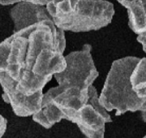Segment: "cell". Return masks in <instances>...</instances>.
<instances>
[{"label":"cell","mask_w":146,"mask_h":138,"mask_svg":"<svg viewBox=\"0 0 146 138\" xmlns=\"http://www.w3.org/2000/svg\"><path fill=\"white\" fill-rule=\"evenodd\" d=\"M143 138H146V136H145V137H143Z\"/></svg>","instance_id":"18"},{"label":"cell","mask_w":146,"mask_h":138,"mask_svg":"<svg viewBox=\"0 0 146 138\" xmlns=\"http://www.w3.org/2000/svg\"><path fill=\"white\" fill-rule=\"evenodd\" d=\"M131 82L136 94L146 98V58H140L131 76Z\"/></svg>","instance_id":"11"},{"label":"cell","mask_w":146,"mask_h":138,"mask_svg":"<svg viewBox=\"0 0 146 138\" xmlns=\"http://www.w3.org/2000/svg\"><path fill=\"white\" fill-rule=\"evenodd\" d=\"M143 3H144V7H145V15H146V0H143Z\"/></svg>","instance_id":"17"},{"label":"cell","mask_w":146,"mask_h":138,"mask_svg":"<svg viewBox=\"0 0 146 138\" xmlns=\"http://www.w3.org/2000/svg\"><path fill=\"white\" fill-rule=\"evenodd\" d=\"M57 27L53 21L36 24L29 35L24 65L16 88L25 95L42 91L54 75L66 68L63 53L54 47Z\"/></svg>","instance_id":"1"},{"label":"cell","mask_w":146,"mask_h":138,"mask_svg":"<svg viewBox=\"0 0 146 138\" xmlns=\"http://www.w3.org/2000/svg\"><path fill=\"white\" fill-rule=\"evenodd\" d=\"M127 8L130 29L136 34L146 31V15L143 0H117Z\"/></svg>","instance_id":"9"},{"label":"cell","mask_w":146,"mask_h":138,"mask_svg":"<svg viewBox=\"0 0 146 138\" xmlns=\"http://www.w3.org/2000/svg\"><path fill=\"white\" fill-rule=\"evenodd\" d=\"M72 123L87 138H104L107 121L89 102L77 111Z\"/></svg>","instance_id":"8"},{"label":"cell","mask_w":146,"mask_h":138,"mask_svg":"<svg viewBox=\"0 0 146 138\" xmlns=\"http://www.w3.org/2000/svg\"><path fill=\"white\" fill-rule=\"evenodd\" d=\"M114 15V4L107 0H80L72 11L52 18L57 28L65 31L84 33L107 26Z\"/></svg>","instance_id":"3"},{"label":"cell","mask_w":146,"mask_h":138,"mask_svg":"<svg viewBox=\"0 0 146 138\" xmlns=\"http://www.w3.org/2000/svg\"><path fill=\"white\" fill-rule=\"evenodd\" d=\"M140 111H141V116H142V119L146 122V100L145 102L143 103V105L141 106Z\"/></svg>","instance_id":"16"},{"label":"cell","mask_w":146,"mask_h":138,"mask_svg":"<svg viewBox=\"0 0 146 138\" xmlns=\"http://www.w3.org/2000/svg\"><path fill=\"white\" fill-rule=\"evenodd\" d=\"M140 58L127 56L113 62L99 96V102L107 111H116V115L140 111L146 98L133 90L131 76Z\"/></svg>","instance_id":"2"},{"label":"cell","mask_w":146,"mask_h":138,"mask_svg":"<svg viewBox=\"0 0 146 138\" xmlns=\"http://www.w3.org/2000/svg\"><path fill=\"white\" fill-rule=\"evenodd\" d=\"M43 98L53 102L64 113L66 119L73 122L79 110L87 103L89 90H80L78 89H60L54 87L43 94Z\"/></svg>","instance_id":"6"},{"label":"cell","mask_w":146,"mask_h":138,"mask_svg":"<svg viewBox=\"0 0 146 138\" xmlns=\"http://www.w3.org/2000/svg\"><path fill=\"white\" fill-rule=\"evenodd\" d=\"M10 14L14 23V32L44 21H53L46 6L29 2L18 3L11 8Z\"/></svg>","instance_id":"7"},{"label":"cell","mask_w":146,"mask_h":138,"mask_svg":"<svg viewBox=\"0 0 146 138\" xmlns=\"http://www.w3.org/2000/svg\"><path fill=\"white\" fill-rule=\"evenodd\" d=\"M50 1L51 0H0V4L3 6H7L18 3H21V2H29V3H36V4L46 6Z\"/></svg>","instance_id":"13"},{"label":"cell","mask_w":146,"mask_h":138,"mask_svg":"<svg viewBox=\"0 0 146 138\" xmlns=\"http://www.w3.org/2000/svg\"><path fill=\"white\" fill-rule=\"evenodd\" d=\"M54 47L59 52L63 53L66 48V37H65V30L62 29L57 28V31L54 36Z\"/></svg>","instance_id":"12"},{"label":"cell","mask_w":146,"mask_h":138,"mask_svg":"<svg viewBox=\"0 0 146 138\" xmlns=\"http://www.w3.org/2000/svg\"><path fill=\"white\" fill-rule=\"evenodd\" d=\"M33 119L46 128H50L54 124L66 119L63 111L53 102L42 98V107L38 111L32 115Z\"/></svg>","instance_id":"10"},{"label":"cell","mask_w":146,"mask_h":138,"mask_svg":"<svg viewBox=\"0 0 146 138\" xmlns=\"http://www.w3.org/2000/svg\"><path fill=\"white\" fill-rule=\"evenodd\" d=\"M7 119L0 115V138L3 137V136L4 135L7 129Z\"/></svg>","instance_id":"14"},{"label":"cell","mask_w":146,"mask_h":138,"mask_svg":"<svg viewBox=\"0 0 146 138\" xmlns=\"http://www.w3.org/2000/svg\"><path fill=\"white\" fill-rule=\"evenodd\" d=\"M137 41L141 43L143 47V50L146 53V31L144 33H141L140 34H138L137 36Z\"/></svg>","instance_id":"15"},{"label":"cell","mask_w":146,"mask_h":138,"mask_svg":"<svg viewBox=\"0 0 146 138\" xmlns=\"http://www.w3.org/2000/svg\"><path fill=\"white\" fill-rule=\"evenodd\" d=\"M0 85L3 90V100L10 104L16 115L30 116L41 109L44 94L42 90L33 95L24 94L16 89V80L5 72H0Z\"/></svg>","instance_id":"5"},{"label":"cell","mask_w":146,"mask_h":138,"mask_svg":"<svg viewBox=\"0 0 146 138\" xmlns=\"http://www.w3.org/2000/svg\"><path fill=\"white\" fill-rule=\"evenodd\" d=\"M92 47L84 45L80 50L74 51L65 56V69L54 75L60 89H78L87 91L89 86L99 76L91 54Z\"/></svg>","instance_id":"4"}]
</instances>
